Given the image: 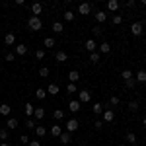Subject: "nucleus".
Masks as SVG:
<instances>
[{"instance_id": "44", "label": "nucleus", "mask_w": 146, "mask_h": 146, "mask_svg": "<svg viewBox=\"0 0 146 146\" xmlns=\"http://www.w3.org/2000/svg\"><path fill=\"white\" fill-rule=\"evenodd\" d=\"M109 103H111L113 107H115V105H119V98H117V96H113V98H109Z\"/></svg>"}, {"instance_id": "1", "label": "nucleus", "mask_w": 146, "mask_h": 146, "mask_svg": "<svg viewBox=\"0 0 146 146\" xmlns=\"http://www.w3.org/2000/svg\"><path fill=\"white\" fill-rule=\"evenodd\" d=\"M27 25H29V29H31V31H39V29L43 27V22H41V18H37V16H29Z\"/></svg>"}, {"instance_id": "42", "label": "nucleus", "mask_w": 146, "mask_h": 146, "mask_svg": "<svg viewBox=\"0 0 146 146\" xmlns=\"http://www.w3.org/2000/svg\"><path fill=\"white\" fill-rule=\"evenodd\" d=\"M25 127H27V129H35V127H37V123H35V121H31V119H27V121H25Z\"/></svg>"}, {"instance_id": "28", "label": "nucleus", "mask_w": 146, "mask_h": 146, "mask_svg": "<svg viewBox=\"0 0 146 146\" xmlns=\"http://www.w3.org/2000/svg\"><path fill=\"white\" fill-rule=\"evenodd\" d=\"M35 119H43V117H45V109H43V107H35Z\"/></svg>"}, {"instance_id": "17", "label": "nucleus", "mask_w": 146, "mask_h": 146, "mask_svg": "<svg viewBox=\"0 0 146 146\" xmlns=\"http://www.w3.org/2000/svg\"><path fill=\"white\" fill-rule=\"evenodd\" d=\"M35 135L39 136V138H41V136H45L47 135V129L43 127V125H37V127H35Z\"/></svg>"}, {"instance_id": "8", "label": "nucleus", "mask_w": 146, "mask_h": 146, "mask_svg": "<svg viewBox=\"0 0 146 146\" xmlns=\"http://www.w3.org/2000/svg\"><path fill=\"white\" fill-rule=\"evenodd\" d=\"M80 107H82V103H80L78 100H72L70 103H68V109H70L72 113H78V111H80Z\"/></svg>"}, {"instance_id": "16", "label": "nucleus", "mask_w": 146, "mask_h": 146, "mask_svg": "<svg viewBox=\"0 0 146 146\" xmlns=\"http://www.w3.org/2000/svg\"><path fill=\"white\" fill-rule=\"evenodd\" d=\"M135 80H136V82H140V84H144V82H146V70H138Z\"/></svg>"}, {"instance_id": "32", "label": "nucleus", "mask_w": 146, "mask_h": 146, "mask_svg": "<svg viewBox=\"0 0 146 146\" xmlns=\"http://www.w3.org/2000/svg\"><path fill=\"white\" fill-rule=\"evenodd\" d=\"M51 74V70H49V66H41L39 68V76H43V78H47Z\"/></svg>"}, {"instance_id": "43", "label": "nucleus", "mask_w": 146, "mask_h": 146, "mask_svg": "<svg viewBox=\"0 0 146 146\" xmlns=\"http://www.w3.org/2000/svg\"><path fill=\"white\" fill-rule=\"evenodd\" d=\"M20 142H22V144H29V136L22 135V136H20Z\"/></svg>"}, {"instance_id": "52", "label": "nucleus", "mask_w": 146, "mask_h": 146, "mask_svg": "<svg viewBox=\"0 0 146 146\" xmlns=\"http://www.w3.org/2000/svg\"><path fill=\"white\" fill-rule=\"evenodd\" d=\"M117 146H121V144H117Z\"/></svg>"}, {"instance_id": "11", "label": "nucleus", "mask_w": 146, "mask_h": 146, "mask_svg": "<svg viewBox=\"0 0 146 146\" xmlns=\"http://www.w3.org/2000/svg\"><path fill=\"white\" fill-rule=\"evenodd\" d=\"M55 58H56V62H66V60H68V55L64 53V51H56V53H55Z\"/></svg>"}, {"instance_id": "38", "label": "nucleus", "mask_w": 146, "mask_h": 146, "mask_svg": "<svg viewBox=\"0 0 146 146\" xmlns=\"http://www.w3.org/2000/svg\"><path fill=\"white\" fill-rule=\"evenodd\" d=\"M94 113H96V115L103 113V107H101V103H94Z\"/></svg>"}, {"instance_id": "48", "label": "nucleus", "mask_w": 146, "mask_h": 146, "mask_svg": "<svg viewBox=\"0 0 146 146\" xmlns=\"http://www.w3.org/2000/svg\"><path fill=\"white\" fill-rule=\"evenodd\" d=\"M135 6H136L135 0H129V2H127V8H135Z\"/></svg>"}, {"instance_id": "7", "label": "nucleus", "mask_w": 146, "mask_h": 146, "mask_svg": "<svg viewBox=\"0 0 146 146\" xmlns=\"http://www.w3.org/2000/svg\"><path fill=\"white\" fill-rule=\"evenodd\" d=\"M84 47H86L88 53H96V51H98V43H96L94 39H88V41L84 43Z\"/></svg>"}, {"instance_id": "23", "label": "nucleus", "mask_w": 146, "mask_h": 146, "mask_svg": "<svg viewBox=\"0 0 146 146\" xmlns=\"http://www.w3.org/2000/svg\"><path fill=\"white\" fill-rule=\"evenodd\" d=\"M25 53H27V47L25 45H16V55L18 56H23Z\"/></svg>"}, {"instance_id": "51", "label": "nucleus", "mask_w": 146, "mask_h": 146, "mask_svg": "<svg viewBox=\"0 0 146 146\" xmlns=\"http://www.w3.org/2000/svg\"><path fill=\"white\" fill-rule=\"evenodd\" d=\"M142 125H144V129H146V117H144V119H142Z\"/></svg>"}, {"instance_id": "47", "label": "nucleus", "mask_w": 146, "mask_h": 146, "mask_svg": "<svg viewBox=\"0 0 146 146\" xmlns=\"http://www.w3.org/2000/svg\"><path fill=\"white\" fill-rule=\"evenodd\" d=\"M94 127H96V129H98V131H100L101 127H103V121H96V123H94Z\"/></svg>"}, {"instance_id": "49", "label": "nucleus", "mask_w": 146, "mask_h": 146, "mask_svg": "<svg viewBox=\"0 0 146 146\" xmlns=\"http://www.w3.org/2000/svg\"><path fill=\"white\" fill-rule=\"evenodd\" d=\"M29 146H41L39 140H29Z\"/></svg>"}, {"instance_id": "46", "label": "nucleus", "mask_w": 146, "mask_h": 146, "mask_svg": "<svg viewBox=\"0 0 146 146\" xmlns=\"http://www.w3.org/2000/svg\"><path fill=\"white\" fill-rule=\"evenodd\" d=\"M14 58H16V53H6V60H8V62H12Z\"/></svg>"}, {"instance_id": "30", "label": "nucleus", "mask_w": 146, "mask_h": 146, "mask_svg": "<svg viewBox=\"0 0 146 146\" xmlns=\"http://www.w3.org/2000/svg\"><path fill=\"white\" fill-rule=\"evenodd\" d=\"M62 18H64V20H66V22H72V20H74V18H76V16H74V12L66 10V12H64V14H62Z\"/></svg>"}, {"instance_id": "24", "label": "nucleus", "mask_w": 146, "mask_h": 146, "mask_svg": "<svg viewBox=\"0 0 146 146\" xmlns=\"http://www.w3.org/2000/svg\"><path fill=\"white\" fill-rule=\"evenodd\" d=\"M10 111H12V107L8 103H2L0 105V115H10Z\"/></svg>"}, {"instance_id": "12", "label": "nucleus", "mask_w": 146, "mask_h": 146, "mask_svg": "<svg viewBox=\"0 0 146 146\" xmlns=\"http://www.w3.org/2000/svg\"><path fill=\"white\" fill-rule=\"evenodd\" d=\"M58 92H60V88H58L56 84H49V86H47V94H49V96H56Z\"/></svg>"}, {"instance_id": "2", "label": "nucleus", "mask_w": 146, "mask_h": 146, "mask_svg": "<svg viewBox=\"0 0 146 146\" xmlns=\"http://www.w3.org/2000/svg\"><path fill=\"white\" fill-rule=\"evenodd\" d=\"M90 12H92V4L90 2H82V4L78 6V14L80 16H88Z\"/></svg>"}, {"instance_id": "21", "label": "nucleus", "mask_w": 146, "mask_h": 146, "mask_svg": "<svg viewBox=\"0 0 146 146\" xmlns=\"http://www.w3.org/2000/svg\"><path fill=\"white\" fill-rule=\"evenodd\" d=\"M51 135H53V136H60V135H62L60 125H53V127H51Z\"/></svg>"}, {"instance_id": "40", "label": "nucleus", "mask_w": 146, "mask_h": 146, "mask_svg": "<svg viewBox=\"0 0 146 146\" xmlns=\"http://www.w3.org/2000/svg\"><path fill=\"white\" fill-rule=\"evenodd\" d=\"M94 35H96V37H101V35H103V29H101L100 25H96V27H94Z\"/></svg>"}, {"instance_id": "26", "label": "nucleus", "mask_w": 146, "mask_h": 146, "mask_svg": "<svg viewBox=\"0 0 146 146\" xmlns=\"http://www.w3.org/2000/svg\"><path fill=\"white\" fill-rule=\"evenodd\" d=\"M53 31H55V33H62V31H64L62 22H55V23H53Z\"/></svg>"}, {"instance_id": "14", "label": "nucleus", "mask_w": 146, "mask_h": 146, "mask_svg": "<svg viewBox=\"0 0 146 146\" xmlns=\"http://www.w3.org/2000/svg\"><path fill=\"white\" fill-rule=\"evenodd\" d=\"M107 10L109 12H117L119 10V2H117V0H109V2H107Z\"/></svg>"}, {"instance_id": "34", "label": "nucleus", "mask_w": 146, "mask_h": 146, "mask_svg": "<svg viewBox=\"0 0 146 146\" xmlns=\"http://www.w3.org/2000/svg\"><path fill=\"white\" fill-rule=\"evenodd\" d=\"M125 86H127L129 90H133V88L136 86V80H135V78H129V80H125Z\"/></svg>"}, {"instance_id": "22", "label": "nucleus", "mask_w": 146, "mask_h": 146, "mask_svg": "<svg viewBox=\"0 0 146 146\" xmlns=\"http://www.w3.org/2000/svg\"><path fill=\"white\" fill-rule=\"evenodd\" d=\"M60 138V142L62 144H68V142H72V136H70V133H62V135L58 136Z\"/></svg>"}, {"instance_id": "41", "label": "nucleus", "mask_w": 146, "mask_h": 146, "mask_svg": "<svg viewBox=\"0 0 146 146\" xmlns=\"http://www.w3.org/2000/svg\"><path fill=\"white\" fill-rule=\"evenodd\" d=\"M8 138V129H0V140H6Z\"/></svg>"}, {"instance_id": "3", "label": "nucleus", "mask_w": 146, "mask_h": 146, "mask_svg": "<svg viewBox=\"0 0 146 146\" xmlns=\"http://www.w3.org/2000/svg\"><path fill=\"white\" fill-rule=\"evenodd\" d=\"M131 33L136 35V37H138V35H142V33H144V27H142V23H140V22H135L133 25H131Z\"/></svg>"}, {"instance_id": "45", "label": "nucleus", "mask_w": 146, "mask_h": 146, "mask_svg": "<svg viewBox=\"0 0 146 146\" xmlns=\"http://www.w3.org/2000/svg\"><path fill=\"white\" fill-rule=\"evenodd\" d=\"M121 22H123V16H113V23L115 25H119Z\"/></svg>"}, {"instance_id": "4", "label": "nucleus", "mask_w": 146, "mask_h": 146, "mask_svg": "<svg viewBox=\"0 0 146 146\" xmlns=\"http://www.w3.org/2000/svg\"><path fill=\"white\" fill-rule=\"evenodd\" d=\"M90 100H92V96H90V92H88V90H80L78 92V101H80V103H88Z\"/></svg>"}, {"instance_id": "36", "label": "nucleus", "mask_w": 146, "mask_h": 146, "mask_svg": "<svg viewBox=\"0 0 146 146\" xmlns=\"http://www.w3.org/2000/svg\"><path fill=\"white\" fill-rule=\"evenodd\" d=\"M121 76H123V80H129V78H133V72H131L129 68H125V70H123V74H121Z\"/></svg>"}, {"instance_id": "9", "label": "nucleus", "mask_w": 146, "mask_h": 146, "mask_svg": "<svg viewBox=\"0 0 146 146\" xmlns=\"http://www.w3.org/2000/svg\"><path fill=\"white\" fill-rule=\"evenodd\" d=\"M68 80H70V84H76L80 80V72L78 70H70V72H68Z\"/></svg>"}, {"instance_id": "15", "label": "nucleus", "mask_w": 146, "mask_h": 146, "mask_svg": "<svg viewBox=\"0 0 146 146\" xmlns=\"http://www.w3.org/2000/svg\"><path fill=\"white\" fill-rule=\"evenodd\" d=\"M98 49H100V51H98V53H103V55H107V53H109V51H111V47H109V43H101V45H98Z\"/></svg>"}, {"instance_id": "35", "label": "nucleus", "mask_w": 146, "mask_h": 146, "mask_svg": "<svg viewBox=\"0 0 146 146\" xmlns=\"http://www.w3.org/2000/svg\"><path fill=\"white\" fill-rule=\"evenodd\" d=\"M125 138H127V142H131V144H135V142H136V135H135V133H127Z\"/></svg>"}, {"instance_id": "20", "label": "nucleus", "mask_w": 146, "mask_h": 146, "mask_svg": "<svg viewBox=\"0 0 146 146\" xmlns=\"http://www.w3.org/2000/svg\"><path fill=\"white\" fill-rule=\"evenodd\" d=\"M4 43H6V45H14V43H16V35H14V33H6Z\"/></svg>"}, {"instance_id": "5", "label": "nucleus", "mask_w": 146, "mask_h": 146, "mask_svg": "<svg viewBox=\"0 0 146 146\" xmlns=\"http://www.w3.org/2000/svg\"><path fill=\"white\" fill-rule=\"evenodd\" d=\"M29 10H31V14H33V16H37V18H39V14L43 12V4H41V2H33V4L29 6Z\"/></svg>"}, {"instance_id": "27", "label": "nucleus", "mask_w": 146, "mask_h": 146, "mask_svg": "<svg viewBox=\"0 0 146 146\" xmlns=\"http://www.w3.org/2000/svg\"><path fill=\"white\" fill-rule=\"evenodd\" d=\"M138 107H140V103H138L136 100H133L131 103H129V111H133V113H136V111H138Z\"/></svg>"}, {"instance_id": "19", "label": "nucleus", "mask_w": 146, "mask_h": 146, "mask_svg": "<svg viewBox=\"0 0 146 146\" xmlns=\"http://www.w3.org/2000/svg\"><path fill=\"white\" fill-rule=\"evenodd\" d=\"M35 98H37V100H45V98H47V90H45V88H37Z\"/></svg>"}, {"instance_id": "50", "label": "nucleus", "mask_w": 146, "mask_h": 146, "mask_svg": "<svg viewBox=\"0 0 146 146\" xmlns=\"http://www.w3.org/2000/svg\"><path fill=\"white\" fill-rule=\"evenodd\" d=\"M0 146H10V144L8 142H0Z\"/></svg>"}, {"instance_id": "31", "label": "nucleus", "mask_w": 146, "mask_h": 146, "mask_svg": "<svg viewBox=\"0 0 146 146\" xmlns=\"http://www.w3.org/2000/svg\"><path fill=\"white\" fill-rule=\"evenodd\" d=\"M43 45H45L47 49H51V47H55V39H53V37H45V41H43Z\"/></svg>"}, {"instance_id": "25", "label": "nucleus", "mask_w": 146, "mask_h": 146, "mask_svg": "<svg viewBox=\"0 0 146 146\" xmlns=\"http://www.w3.org/2000/svg\"><path fill=\"white\" fill-rule=\"evenodd\" d=\"M96 20H98V22H105V20H107V14H105V12L103 10H100V12H96Z\"/></svg>"}, {"instance_id": "39", "label": "nucleus", "mask_w": 146, "mask_h": 146, "mask_svg": "<svg viewBox=\"0 0 146 146\" xmlns=\"http://www.w3.org/2000/svg\"><path fill=\"white\" fill-rule=\"evenodd\" d=\"M43 56H45V51H43V49H37V51H35V58H37V60H41Z\"/></svg>"}, {"instance_id": "33", "label": "nucleus", "mask_w": 146, "mask_h": 146, "mask_svg": "<svg viewBox=\"0 0 146 146\" xmlns=\"http://www.w3.org/2000/svg\"><path fill=\"white\" fill-rule=\"evenodd\" d=\"M100 53H98V51H96V53H90V62H94V64H96V62H100Z\"/></svg>"}, {"instance_id": "6", "label": "nucleus", "mask_w": 146, "mask_h": 146, "mask_svg": "<svg viewBox=\"0 0 146 146\" xmlns=\"http://www.w3.org/2000/svg\"><path fill=\"white\" fill-rule=\"evenodd\" d=\"M80 123L76 121V119H70V121H66V133H74V131H78Z\"/></svg>"}, {"instance_id": "29", "label": "nucleus", "mask_w": 146, "mask_h": 146, "mask_svg": "<svg viewBox=\"0 0 146 146\" xmlns=\"http://www.w3.org/2000/svg\"><path fill=\"white\" fill-rule=\"evenodd\" d=\"M53 117H55L56 121H60V119H64V111L62 109H55L53 111Z\"/></svg>"}, {"instance_id": "18", "label": "nucleus", "mask_w": 146, "mask_h": 146, "mask_svg": "<svg viewBox=\"0 0 146 146\" xmlns=\"http://www.w3.org/2000/svg\"><path fill=\"white\" fill-rule=\"evenodd\" d=\"M23 111H25V115H27V119H31V115L35 113V107L31 105V103H25V109H23Z\"/></svg>"}, {"instance_id": "10", "label": "nucleus", "mask_w": 146, "mask_h": 146, "mask_svg": "<svg viewBox=\"0 0 146 146\" xmlns=\"http://www.w3.org/2000/svg\"><path fill=\"white\" fill-rule=\"evenodd\" d=\"M113 119H115V113H113V109L103 111V121H105V123H113Z\"/></svg>"}, {"instance_id": "13", "label": "nucleus", "mask_w": 146, "mask_h": 146, "mask_svg": "<svg viewBox=\"0 0 146 146\" xmlns=\"http://www.w3.org/2000/svg\"><path fill=\"white\" fill-rule=\"evenodd\" d=\"M6 129H8V131H14V129H18V119L10 117V119L6 121Z\"/></svg>"}, {"instance_id": "37", "label": "nucleus", "mask_w": 146, "mask_h": 146, "mask_svg": "<svg viewBox=\"0 0 146 146\" xmlns=\"http://www.w3.org/2000/svg\"><path fill=\"white\" fill-rule=\"evenodd\" d=\"M66 92H68V94H76V92H78L76 84H68V86H66Z\"/></svg>"}]
</instances>
